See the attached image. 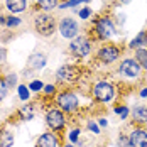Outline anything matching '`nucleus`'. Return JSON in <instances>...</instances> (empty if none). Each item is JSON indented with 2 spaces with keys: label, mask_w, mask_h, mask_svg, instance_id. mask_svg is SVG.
<instances>
[{
  "label": "nucleus",
  "mask_w": 147,
  "mask_h": 147,
  "mask_svg": "<svg viewBox=\"0 0 147 147\" xmlns=\"http://www.w3.org/2000/svg\"><path fill=\"white\" fill-rule=\"evenodd\" d=\"M98 125H100V127H107V125H108V120H107V118H100V120H98Z\"/></svg>",
  "instance_id": "473e14b6"
},
{
  "label": "nucleus",
  "mask_w": 147,
  "mask_h": 147,
  "mask_svg": "<svg viewBox=\"0 0 147 147\" xmlns=\"http://www.w3.org/2000/svg\"><path fill=\"white\" fill-rule=\"evenodd\" d=\"M140 64L135 61L134 58H127L123 59L122 63H120V74L122 76H127V78H137L139 74H140Z\"/></svg>",
  "instance_id": "0eeeda50"
},
{
  "label": "nucleus",
  "mask_w": 147,
  "mask_h": 147,
  "mask_svg": "<svg viewBox=\"0 0 147 147\" xmlns=\"http://www.w3.org/2000/svg\"><path fill=\"white\" fill-rule=\"evenodd\" d=\"M34 27L36 30L41 34V36H53V32L56 30V20H54V17H51V15L47 14H41L36 17V20H34Z\"/></svg>",
  "instance_id": "f03ea898"
},
{
  "label": "nucleus",
  "mask_w": 147,
  "mask_h": 147,
  "mask_svg": "<svg viewBox=\"0 0 147 147\" xmlns=\"http://www.w3.org/2000/svg\"><path fill=\"white\" fill-rule=\"evenodd\" d=\"M7 93H9V86H7L5 80H3V78H0V102L7 96Z\"/></svg>",
  "instance_id": "a878e982"
},
{
  "label": "nucleus",
  "mask_w": 147,
  "mask_h": 147,
  "mask_svg": "<svg viewBox=\"0 0 147 147\" xmlns=\"http://www.w3.org/2000/svg\"><path fill=\"white\" fill-rule=\"evenodd\" d=\"M46 125H47L53 132L63 130L64 125H66V118H64L63 110H59V108H49V110L46 112Z\"/></svg>",
  "instance_id": "f257e3e1"
},
{
  "label": "nucleus",
  "mask_w": 147,
  "mask_h": 147,
  "mask_svg": "<svg viewBox=\"0 0 147 147\" xmlns=\"http://www.w3.org/2000/svg\"><path fill=\"white\" fill-rule=\"evenodd\" d=\"M17 113H19V118L22 122H30L32 118L36 117V107L30 105V103H24V107H20Z\"/></svg>",
  "instance_id": "4468645a"
},
{
  "label": "nucleus",
  "mask_w": 147,
  "mask_h": 147,
  "mask_svg": "<svg viewBox=\"0 0 147 147\" xmlns=\"http://www.w3.org/2000/svg\"><path fill=\"white\" fill-rule=\"evenodd\" d=\"M59 30L64 39H74L78 36V24L71 17H66L59 22Z\"/></svg>",
  "instance_id": "6e6552de"
},
{
  "label": "nucleus",
  "mask_w": 147,
  "mask_h": 147,
  "mask_svg": "<svg viewBox=\"0 0 147 147\" xmlns=\"http://www.w3.org/2000/svg\"><path fill=\"white\" fill-rule=\"evenodd\" d=\"M120 2H122V3H130L132 0H120Z\"/></svg>",
  "instance_id": "f704fd0d"
},
{
  "label": "nucleus",
  "mask_w": 147,
  "mask_h": 147,
  "mask_svg": "<svg viewBox=\"0 0 147 147\" xmlns=\"http://www.w3.org/2000/svg\"><path fill=\"white\" fill-rule=\"evenodd\" d=\"M5 7H7L9 12L19 14V12H24V10H26L27 0H5Z\"/></svg>",
  "instance_id": "2eb2a0df"
},
{
  "label": "nucleus",
  "mask_w": 147,
  "mask_h": 147,
  "mask_svg": "<svg viewBox=\"0 0 147 147\" xmlns=\"http://www.w3.org/2000/svg\"><path fill=\"white\" fill-rule=\"evenodd\" d=\"M17 96H19V100L20 102H29V98H30V90L29 86H26V85H19L17 86Z\"/></svg>",
  "instance_id": "6ab92c4d"
},
{
  "label": "nucleus",
  "mask_w": 147,
  "mask_h": 147,
  "mask_svg": "<svg viewBox=\"0 0 147 147\" xmlns=\"http://www.w3.org/2000/svg\"><path fill=\"white\" fill-rule=\"evenodd\" d=\"M93 95H95V98H96L98 102L108 103V102H112L113 96H115V88H113V85L108 83V81H100V83L95 85Z\"/></svg>",
  "instance_id": "7ed1b4c3"
},
{
  "label": "nucleus",
  "mask_w": 147,
  "mask_h": 147,
  "mask_svg": "<svg viewBox=\"0 0 147 147\" xmlns=\"http://www.w3.org/2000/svg\"><path fill=\"white\" fill-rule=\"evenodd\" d=\"M135 61L140 64V68H142V69H146V71H147V49L139 47V49L135 51Z\"/></svg>",
  "instance_id": "a211bd4d"
},
{
  "label": "nucleus",
  "mask_w": 147,
  "mask_h": 147,
  "mask_svg": "<svg viewBox=\"0 0 147 147\" xmlns=\"http://www.w3.org/2000/svg\"><path fill=\"white\" fill-rule=\"evenodd\" d=\"M90 12H91V10H90L88 7H85V9H81V10L78 12V15H80L81 19H88V17H90Z\"/></svg>",
  "instance_id": "7c9ffc66"
},
{
  "label": "nucleus",
  "mask_w": 147,
  "mask_h": 147,
  "mask_svg": "<svg viewBox=\"0 0 147 147\" xmlns=\"http://www.w3.org/2000/svg\"><path fill=\"white\" fill-rule=\"evenodd\" d=\"M46 63H47V56L44 53H32L27 58V69L29 71H41V69H44Z\"/></svg>",
  "instance_id": "1a4fd4ad"
},
{
  "label": "nucleus",
  "mask_w": 147,
  "mask_h": 147,
  "mask_svg": "<svg viewBox=\"0 0 147 147\" xmlns=\"http://www.w3.org/2000/svg\"><path fill=\"white\" fill-rule=\"evenodd\" d=\"M88 129H90L93 134H100V127H98L95 122H88Z\"/></svg>",
  "instance_id": "2f4dec72"
},
{
  "label": "nucleus",
  "mask_w": 147,
  "mask_h": 147,
  "mask_svg": "<svg viewBox=\"0 0 147 147\" xmlns=\"http://www.w3.org/2000/svg\"><path fill=\"white\" fill-rule=\"evenodd\" d=\"M96 32H98L100 39H108V37H112V34H113V24H112V20L107 19V17L100 19V20L96 22Z\"/></svg>",
  "instance_id": "f8f14e48"
},
{
  "label": "nucleus",
  "mask_w": 147,
  "mask_h": 147,
  "mask_svg": "<svg viewBox=\"0 0 147 147\" xmlns=\"http://www.w3.org/2000/svg\"><path fill=\"white\" fill-rule=\"evenodd\" d=\"M140 96H142V98H147V88L140 90Z\"/></svg>",
  "instance_id": "72a5a7b5"
},
{
  "label": "nucleus",
  "mask_w": 147,
  "mask_h": 147,
  "mask_svg": "<svg viewBox=\"0 0 147 147\" xmlns=\"http://www.w3.org/2000/svg\"><path fill=\"white\" fill-rule=\"evenodd\" d=\"M81 2H90V0H69V2L61 3V7H63V9H64V7H74V5H78V3H81Z\"/></svg>",
  "instance_id": "c85d7f7f"
},
{
  "label": "nucleus",
  "mask_w": 147,
  "mask_h": 147,
  "mask_svg": "<svg viewBox=\"0 0 147 147\" xmlns=\"http://www.w3.org/2000/svg\"><path fill=\"white\" fill-rule=\"evenodd\" d=\"M115 113H118V115H120V120H125V118L129 117L130 110H129L127 107H117V108H115Z\"/></svg>",
  "instance_id": "bb28decb"
},
{
  "label": "nucleus",
  "mask_w": 147,
  "mask_h": 147,
  "mask_svg": "<svg viewBox=\"0 0 147 147\" xmlns=\"http://www.w3.org/2000/svg\"><path fill=\"white\" fill-rule=\"evenodd\" d=\"M69 51L76 58H85L91 51V44H90V41L85 36H76L71 41V44H69Z\"/></svg>",
  "instance_id": "20e7f679"
},
{
  "label": "nucleus",
  "mask_w": 147,
  "mask_h": 147,
  "mask_svg": "<svg viewBox=\"0 0 147 147\" xmlns=\"http://www.w3.org/2000/svg\"><path fill=\"white\" fill-rule=\"evenodd\" d=\"M15 137L9 129H2L0 130V147H14Z\"/></svg>",
  "instance_id": "dca6fc26"
},
{
  "label": "nucleus",
  "mask_w": 147,
  "mask_h": 147,
  "mask_svg": "<svg viewBox=\"0 0 147 147\" xmlns=\"http://www.w3.org/2000/svg\"><path fill=\"white\" fill-rule=\"evenodd\" d=\"M42 91H44L46 95H54L56 93V86L54 85H44V90Z\"/></svg>",
  "instance_id": "c756f323"
},
{
  "label": "nucleus",
  "mask_w": 147,
  "mask_h": 147,
  "mask_svg": "<svg viewBox=\"0 0 147 147\" xmlns=\"http://www.w3.org/2000/svg\"><path fill=\"white\" fill-rule=\"evenodd\" d=\"M68 137H69V142H71V144L80 142V129H74V130H71Z\"/></svg>",
  "instance_id": "cd10ccee"
},
{
  "label": "nucleus",
  "mask_w": 147,
  "mask_h": 147,
  "mask_svg": "<svg viewBox=\"0 0 147 147\" xmlns=\"http://www.w3.org/2000/svg\"><path fill=\"white\" fill-rule=\"evenodd\" d=\"M20 19L19 17H14V15H9L7 17V22H5V27H9V29H14V27H19L20 26Z\"/></svg>",
  "instance_id": "b1692460"
},
{
  "label": "nucleus",
  "mask_w": 147,
  "mask_h": 147,
  "mask_svg": "<svg viewBox=\"0 0 147 147\" xmlns=\"http://www.w3.org/2000/svg\"><path fill=\"white\" fill-rule=\"evenodd\" d=\"M78 103H80V100L73 91H63V93L58 95V107L66 113L74 112L78 108Z\"/></svg>",
  "instance_id": "39448f33"
},
{
  "label": "nucleus",
  "mask_w": 147,
  "mask_h": 147,
  "mask_svg": "<svg viewBox=\"0 0 147 147\" xmlns=\"http://www.w3.org/2000/svg\"><path fill=\"white\" fill-rule=\"evenodd\" d=\"M63 147H74L73 144H66V146H63Z\"/></svg>",
  "instance_id": "c9c22d12"
},
{
  "label": "nucleus",
  "mask_w": 147,
  "mask_h": 147,
  "mask_svg": "<svg viewBox=\"0 0 147 147\" xmlns=\"http://www.w3.org/2000/svg\"><path fill=\"white\" fill-rule=\"evenodd\" d=\"M132 115H134V120H135V122H139V123H147V107L137 105V107L134 108Z\"/></svg>",
  "instance_id": "f3484780"
},
{
  "label": "nucleus",
  "mask_w": 147,
  "mask_h": 147,
  "mask_svg": "<svg viewBox=\"0 0 147 147\" xmlns=\"http://www.w3.org/2000/svg\"><path fill=\"white\" fill-rule=\"evenodd\" d=\"M37 5L44 10H51L58 5V0H37Z\"/></svg>",
  "instance_id": "412c9836"
},
{
  "label": "nucleus",
  "mask_w": 147,
  "mask_h": 147,
  "mask_svg": "<svg viewBox=\"0 0 147 147\" xmlns=\"http://www.w3.org/2000/svg\"><path fill=\"white\" fill-rule=\"evenodd\" d=\"M118 56H120V51H118L117 46H105V47H102V49L98 51V58H100V61L107 63V64L117 61Z\"/></svg>",
  "instance_id": "9d476101"
},
{
  "label": "nucleus",
  "mask_w": 147,
  "mask_h": 147,
  "mask_svg": "<svg viewBox=\"0 0 147 147\" xmlns=\"http://www.w3.org/2000/svg\"><path fill=\"white\" fill-rule=\"evenodd\" d=\"M27 86H29L30 91H34V93H39V91H42V90H44V83H42L41 80H32Z\"/></svg>",
  "instance_id": "4be33fe9"
},
{
  "label": "nucleus",
  "mask_w": 147,
  "mask_h": 147,
  "mask_svg": "<svg viewBox=\"0 0 147 147\" xmlns=\"http://www.w3.org/2000/svg\"><path fill=\"white\" fill-rule=\"evenodd\" d=\"M36 147H59V139L56 134L44 132L41 134L36 140Z\"/></svg>",
  "instance_id": "9b49d317"
},
{
  "label": "nucleus",
  "mask_w": 147,
  "mask_h": 147,
  "mask_svg": "<svg viewBox=\"0 0 147 147\" xmlns=\"http://www.w3.org/2000/svg\"><path fill=\"white\" fill-rule=\"evenodd\" d=\"M56 78L61 83H74L80 78V69L73 64H63L56 71Z\"/></svg>",
  "instance_id": "423d86ee"
},
{
  "label": "nucleus",
  "mask_w": 147,
  "mask_h": 147,
  "mask_svg": "<svg viewBox=\"0 0 147 147\" xmlns=\"http://www.w3.org/2000/svg\"><path fill=\"white\" fill-rule=\"evenodd\" d=\"M129 139L132 147H147V130L144 129H134Z\"/></svg>",
  "instance_id": "ddd939ff"
},
{
  "label": "nucleus",
  "mask_w": 147,
  "mask_h": 147,
  "mask_svg": "<svg viewBox=\"0 0 147 147\" xmlns=\"http://www.w3.org/2000/svg\"><path fill=\"white\" fill-rule=\"evenodd\" d=\"M146 37H147L146 32H140V34H139V36H137L134 41H130V47H137V49H139L140 46L146 42Z\"/></svg>",
  "instance_id": "5701e85b"
},
{
  "label": "nucleus",
  "mask_w": 147,
  "mask_h": 147,
  "mask_svg": "<svg viewBox=\"0 0 147 147\" xmlns=\"http://www.w3.org/2000/svg\"><path fill=\"white\" fill-rule=\"evenodd\" d=\"M3 80H5V83H7V86H9V88L19 86V76H17L15 73H9Z\"/></svg>",
  "instance_id": "aec40b11"
},
{
  "label": "nucleus",
  "mask_w": 147,
  "mask_h": 147,
  "mask_svg": "<svg viewBox=\"0 0 147 147\" xmlns=\"http://www.w3.org/2000/svg\"><path fill=\"white\" fill-rule=\"evenodd\" d=\"M117 146L118 147H132V144H130V139H129L127 135H118Z\"/></svg>",
  "instance_id": "393cba45"
}]
</instances>
